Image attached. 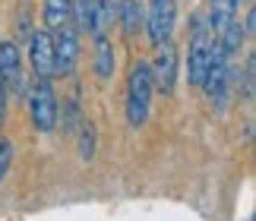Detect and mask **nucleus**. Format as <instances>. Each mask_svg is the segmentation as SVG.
<instances>
[{
	"label": "nucleus",
	"mask_w": 256,
	"mask_h": 221,
	"mask_svg": "<svg viewBox=\"0 0 256 221\" xmlns=\"http://www.w3.org/2000/svg\"><path fill=\"white\" fill-rule=\"evenodd\" d=\"M146 35H149V44L162 48L171 42L174 35V26H177V6L174 0H158L152 4V10H146Z\"/></svg>",
	"instance_id": "nucleus-5"
},
{
	"label": "nucleus",
	"mask_w": 256,
	"mask_h": 221,
	"mask_svg": "<svg viewBox=\"0 0 256 221\" xmlns=\"http://www.w3.org/2000/svg\"><path fill=\"white\" fill-rule=\"evenodd\" d=\"M238 10H240V0H209L206 4V22H209L212 35H218L222 28H228L234 19H238Z\"/></svg>",
	"instance_id": "nucleus-10"
},
{
	"label": "nucleus",
	"mask_w": 256,
	"mask_h": 221,
	"mask_svg": "<svg viewBox=\"0 0 256 221\" xmlns=\"http://www.w3.org/2000/svg\"><path fill=\"white\" fill-rule=\"evenodd\" d=\"M117 19V0H92V10H88V32L95 38L98 35H108V28L114 26Z\"/></svg>",
	"instance_id": "nucleus-11"
},
{
	"label": "nucleus",
	"mask_w": 256,
	"mask_h": 221,
	"mask_svg": "<svg viewBox=\"0 0 256 221\" xmlns=\"http://www.w3.org/2000/svg\"><path fill=\"white\" fill-rule=\"evenodd\" d=\"M152 95H155L152 70L142 60L133 66L130 79H126V124L130 126H146V120L152 114Z\"/></svg>",
	"instance_id": "nucleus-2"
},
{
	"label": "nucleus",
	"mask_w": 256,
	"mask_h": 221,
	"mask_svg": "<svg viewBox=\"0 0 256 221\" xmlns=\"http://www.w3.org/2000/svg\"><path fill=\"white\" fill-rule=\"evenodd\" d=\"M42 19H44L48 28H54V32H57V28H64V26H70V19H73L70 0H44Z\"/></svg>",
	"instance_id": "nucleus-14"
},
{
	"label": "nucleus",
	"mask_w": 256,
	"mask_h": 221,
	"mask_svg": "<svg viewBox=\"0 0 256 221\" xmlns=\"http://www.w3.org/2000/svg\"><path fill=\"white\" fill-rule=\"evenodd\" d=\"M117 19H120V28L126 35H140V28L146 22V10L140 0H120L117 4Z\"/></svg>",
	"instance_id": "nucleus-13"
},
{
	"label": "nucleus",
	"mask_w": 256,
	"mask_h": 221,
	"mask_svg": "<svg viewBox=\"0 0 256 221\" xmlns=\"http://www.w3.org/2000/svg\"><path fill=\"white\" fill-rule=\"evenodd\" d=\"M13 155H16L13 142H10L6 136H0V184H4V180H6L10 168H13Z\"/></svg>",
	"instance_id": "nucleus-17"
},
{
	"label": "nucleus",
	"mask_w": 256,
	"mask_h": 221,
	"mask_svg": "<svg viewBox=\"0 0 256 221\" xmlns=\"http://www.w3.org/2000/svg\"><path fill=\"white\" fill-rule=\"evenodd\" d=\"M177 64H180V60H177V51L171 44H162L158 54H155V60L149 64L155 92H164V95L174 92V86H177Z\"/></svg>",
	"instance_id": "nucleus-9"
},
{
	"label": "nucleus",
	"mask_w": 256,
	"mask_h": 221,
	"mask_svg": "<svg viewBox=\"0 0 256 221\" xmlns=\"http://www.w3.org/2000/svg\"><path fill=\"white\" fill-rule=\"evenodd\" d=\"M95 76L98 79H111L114 76V70H117V51H114V44H111V38L108 35H98L95 38Z\"/></svg>",
	"instance_id": "nucleus-12"
},
{
	"label": "nucleus",
	"mask_w": 256,
	"mask_h": 221,
	"mask_svg": "<svg viewBox=\"0 0 256 221\" xmlns=\"http://www.w3.org/2000/svg\"><path fill=\"white\" fill-rule=\"evenodd\" d=\"M26 102H28L32 124L42 130V133H51L57 126V120H60V102H57V92H54L51 79H35V82L26 88Z\"/></svg>",
	"instance_id": "nucleus-3"
},
{
	"label": "nucleus",
	"mask_w": 256,
	"mask_h": 221,
	"mask_svg": "<svg viewBox=\"0 0 256 221\" xmlns=\"http://www.w3.org/2000/svg\"><path fill=\"white\" fill-rule=\"evenodd\" d=\"M82 120V114H80V98H70V102H64V126L66 130H73L76 124H80Z\"/></svg>",
	"instance_id": "nucleus-18"
},
{
	"label": "nucleus",
	"mask_w": 256,
	"mask_h": 221,
	"mask_svg": "<svg viewBox=\"0 0 256 221\" xmlns=\"http://www.w3.org/2000/svg\"><path fill=\"white\" fill-rule=\"evenodd\" d=\"M231 57L218 48V42L212 44V54H209V66H206V76H202V92L209 95V102L215 108H224V102H228L231 95Z\"/></svg>",
	"instance_id": "nucleus-4"
},
{
	"label": "nucleus",
	"mask_w": 256,
	"mask_h": 221,
	"mask_svg": "<svg viewBox=\"0 0 256 221\" xmlns=\"http://www.w3.org/2000/svg\"><path fill=\"white\" fill-rule=\"evenodd\" d=\"M95 155V124L92 120H80V158L82 162H92Z\"/></svg>",
	"instance_id": "nucleus-16"
},
{
	"label": "nucleus",
	"mask_w": 256,
	"mask_h": 221,
	"mask_svg": "<svg viewBox=\"0 0 256 221\" xmlns=\"http://www.w3.org/2000/svg\"><path fill=\"white\" fill-rule=\"evenodd\" d=\"M70 6H73V16L80 19V28L88 26V10H92V0H70Z\"/></svg>",
	"instance_id": "nucleus-19"
},
{
	"label": "nucleus",
	"mask_w": 256,
	"mask_h": 221,
	"mask_svg": "<svg viewBox=\"0 0 256 221\" xmlns=\"http://www.w3.org/2000/svg\"><path fill=\"white\" fill-rule=\"evenodd\" d=\"M54 42V66L57 73L64 76H73L76 64H80V32L73 26H64L57 28V35H51Z\"/></svg>",
	"instance_id": "nucleus-7"
},
{
	"label": "nucleus",
	"mask_w": 256,
	"mask_h": 221,
	"mask_svg": "<svg viewBox=\"0 0 256 221\" xmlns=\"http://www.w3.org/2000/svg\"><path fill=\"white\" fill-rule=\"evenodd\" d=\"M0 82L4 88H13L16 95H26L28 79L22 73V54L16 42H0Z\"/></svg>",
	"instance_id": "nucleus-6"
},
{
	"label": "nucleus",
	"mask_w": 256,
	"mask_h": 221,
	"mask_svg": "<svg viewBox=\"0 0 256 221\" xmlns=\"http://www.w3.org/2000/svg\"><path fill=\"white\" fill-rule=\"evenodd\" d=\"M253 57H247V64H244V95L253 98Z\"/></svg>",
	"instance_id": "nucleus-20"
},
{
	"label": "nucleus",
	"mask_w": 256,
	"mask_h": 221,
	"mask_svg": "<svg viewBox=\"0 0 256 221\" xmlns=\"http://www.w3.org/2000/svg\"><path fill=\"white\" fill-rule=\"evenodd\" d=\"M4 120H6V88L0 82V126H4Z\"/></svg>",
	"instance_id": "nucleus-21"
},
{
	"label": "nucleus",
	"mask_w": 256,
	"mask_h": 221,
	"mask_svg": "<svg viewBox=\"0 0 256 221\" xmlns=\"http://www.w3.org/2000/svg\"><path fill=\"white\" fill-rule=\"evenodd\" d=\"M215 42H218V48L228 57H234V54H240V48H244V42H247V32H244V26L234 19V22L228 26V28H222L218 35H215Z\"/></svg>",
	"instance_id": "nucleus-15"
},
{
	"label": "nucleus",
	"mask_w": 256,
	"mask_h": 221,
	"mask_svg": "<svg viewBox=\"0 0 256 221\" xmlns=\"http://www.w3.org/2000/svg\"><path fill=\"white\" fill-rule=\"evenodd\" d=\"M212 44H215V35H212L209 22H206V13L196 10L190 19V44H186V76H190V86H196V88L202 86Z\"/></svg>",
	"instance_id": "nucleus-1"
},
{
	"label": "nucleus",
	"mask_w": 256,
	"mask_h": 221,
	"mask_svg": "<svg viewBox=\"0 0 256 221\" xmlns=\"http://www.w3.org/2000/svg\"><path fill=\"white\" fill-rule=\"evenodd\" d=\"M28 66H32L35 79H51L57 76L54 66V42L48 32H32L28 35Z\"/></svg>",
	"instance_id": "nucleus-8"
},
{
	"label": "nucleus",
	"mask_w": 256,
	"mask_h": 221,
	"mask_svg": "<svg viewBox=\"0 0 256 221\" xmlns=\"http://www.w3.org/2000/svg\"><path fill=\"white\" fill-rule=\"evenodd\" d=\"M149 4H158V0H149Z\"/></svg>",
	"instance_id": "nucleus-22"
}]
</instances>
